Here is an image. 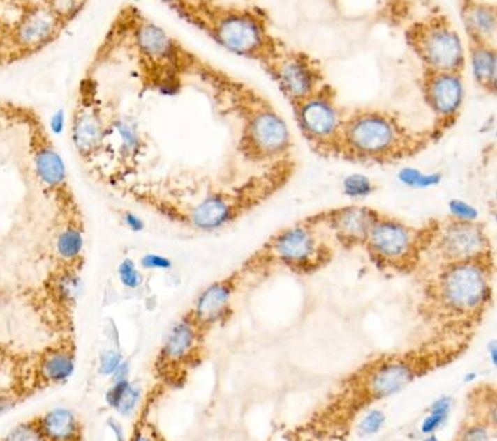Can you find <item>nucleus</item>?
Segmentation results:
<instances>
[{"mask_svg":"<svg viewBox=\"0 0 497 441\" xmlns=\"http://www.w3.org/2000/svg\"><path fill=\"white\" fill-rule=\"evenodd\" d=\"M436 139L431 129L414 130L389 111L359 108L345 118L339 157L393 163L417 155Z\"/></svg>","mask_w":497,"mask_h":441,"instance_id":"obj_6","label":"nucleus"},{"mask_svg":"<svg viewBox=\"0 0 497 441\" xmlns=\"http://www.w3.org/2000/svg\"><path fill=\"white\" fill-rule=\"evenodd\" d=\"M200 343V328L188 318L177 325L159 355V370L166 366L187 364L193 358Z\"/></svg>","mask_w":497,"mask_h":441,"instance_id":"obj_21","label":"nucleus"},{"mask_svg":"<svg viewBox=\"0 0 497 441\" xmlns=\"http://www.w3.org/2000/svg\"><path fill=\"white\" fill-rule=\"evenodd\" d=\"M459 17L468 40L496 45L497 7L487 0H459Z\"/></svg>","mask_w":497,"mask_h":441,"instance_id":"obj_19","label":"nucleus"},{"mask_svg":"<svg viewBox=\"0 0 497 441\" xmlns=\"http://www.w3.org/2000/svg\"><path fill=\"white\" fill-rule=\"evenodd\" d=\"M51 10H54L67 25L73 20L88 0H45Z\"/></svg>","mask_w":497,"mask_h":441,"instance_id":"obj_25","label":"nucleus"},{"mask_svg":"<svg viewBox=\"0 0 497 441\" xmlns=\"http://www.w3.org/2000/svg\"><path fill=\"white\" fill-rule=\"evenodd\" d=\"M383 421H384V418H383V415L380 412H372L363 423V428L368 432L376 431L378 427L381 426Z\"/></svg>","mask_w":497,"mask_h":441,"instance_id":"obj_27","label":"nucleus"},{"mask_svg":"<svg viewBox=\"0 0 497 441\" xmlns=\"http://www.w3.org/2000/svg\"><path fill=\"white\" fill-rule=\"evenodd\" d=\"M119 274L121 281L127 286L135 288L140 283V276L135 268V265L131 261H126L124 263H121L119 267Z\"/></svg>","mask_w":497,"mask_h":441,"instance_id":"obj_26","label":"nucleus"},{"mask_svg":"<svg viewBox=\"0 0 497 441\" xmlns=\"http://www.w3.org/2000/svg\"><path fill=\"white\" fill-rule=\"evenodd\" d=\"M159 1L165 3L166 6H169L171 10H174L177 8V7H178V6H179L180 3H181L183 0H159Z\"/></svg>","mask_w":497,"mask_h":441,"instance_id":"obj_29","label":"nucleus"},{"mask_svg":"<svg viewBox=\"0 0 497 441\" xmlns=\"http://www.w3.org/2000/svg\"><path fill=\"white\" fill-rule=\"evenodd\" d=\"M468 58L473 76L480 90L496 97L497 49L495 43L468 40Z\"/></svg>","mask_w":497,"mask_h":441,"instance_id":"obj_22","label":"nucleus"},{"mask_svg":"<svg viewBox=\"0 0 497 441\" xmlns=\"http://www.w3.org/2000/svg\"><path fill=\"white\" fill-rule=\"evenodd\" d=\"M38 430L51 440H77L82 436V428L76 417L63 409L47 412L40 419Z\"/></svg>","mask_w":497,"mask_h":441,"instance_id":"obj_23","label":"nucleus"},{"mask_svg":"<svg viewBox=\"0 0 497 441\" xmlns=\"http://www.w3.org/2000/svg\"><path fill=\"white\" fill-rule=\"evenodd\" d=\"M322 226L311 217L273 235L253 256V263L281 262L292 270H315L330 259L332 252L322 237Z\"/></svg>","mask_w":497,"mask_h":441,"instance_id":"obj_13","label":"nucleus"},{"mask_svg":"<svg viewBox=\"0 0 497 441\" xmlns=\"http://www.w3.org/2000/svg\"><path fill=\"white\" fill-rule=\"evenodd\" d=\"M260 65L276 82L290 105L307 98L327 84L324 69L318 59L285 43Z\"/></svg>","mask_w":497,"mask_h":441,"instance_id":"obj_14","label":"nucleus"},{"mask_svg":"<svg viewBox=\"0 0 497 441\" xmlns=\"http://www.w3.org/2000/svg\"><path fill=\"white\" fill-rule=\"evenodd\" d=\"M115 52L133 61L142 88L166 94L178 91L184 79H192L201 59L133 4L120 12L88 70L96 73Z\"/></svg>","mask_w":497,"mask_h":441,"instance_id":"obj_1","label":"nucleus"},{"mask_svg":"<svg viewBox=\"0 0 497 441\" xmlns=\"http://www.w3.org/2000/svg\"><path fill=\"white\" fill-rule=\"evenodd\" d=\"M174 10L222 49L259 64L283 45L273 33L268 16L256 7L221 0H183Z\"/></svg>","mask_w":497,"mask_h":441,"instance_id":"obj_5","label":"nucleus"},{"mask_svg":"<svg viewBox=\"0 0 497 441\" xmlns=\"http://www.w3.org/2000/svg\"><path fill=\"white\" fill-rule=\"evenodd\" d=\"M299 132L318 155L341 157L342 130L346 114L337 93L328 82L316 93L291 105Z\"/></svg>","mask_w":497,"mask_h":441,"instance_id":"obj_11","label":"nucleus"},{"mask_svg":"<svg viewBox=\"0 0 497 441\" xmlns=\"http://www.w3.org/2000/svg\"><path fill=\"white\" fill-rule=\"evenodd\" d=\"M38 116L40 115L33 108L0 99V132L12 127L24 125L27 127Z\"/></svg>","mask_w":497,"mask_h":441,"instance_id":"obj_24","label":"nucleus"},{"mask_svg":"<svg viewBox=\"0 0 497 441\" xmlns=\"http://www.w3.org/2000/svg\"><path fill=\"white\" fill-rule=\"evenodd\" d=\"M142 265H145V267H150V268H168V267H170V262L165 258L156 256V255H149V256L144 258Z\"/></svg>","mask_w":497,"mask_h":441,"instance_id":"obj_28","label":"nucleus"},{"mask_svg":"<svg viewBox=\"0 0 497 441\" xmlns=\"http://www.w3.org/2000/svg\"><path fill=\"white\" fill-rule=\"evenodd\" d=\"M235 289L234 277L231 280H222L209 286L200 295L195 310L188 318L199 327L205 330L216 323L226 313L231 295Z\"/></svg>","mask_w":497,"mask_h":441,"instance_id":"obj_20","label":"nucleus"},{"mask_svg":"<svg viewBox=\"0 0 497 441\" xmlns=\"http://www.w3.org/2000/svg\"><path fill=\"white\" fill-rule=\"evenodd\" d=\"M378 216L380 212L369 207L346 206L320 212L311 216V219L325 226L339 244L351 247L364 245L368 233Z\"/></svg>","mask_w":497,"mask_h":441,"instance_id":"obj_18","label":"nucleus"},{"mask_svg":"<svg viewBox=\"0 0 497 441\" xmlns=\"http://www.w3.org/2000/svg\"><path fill=\"white\" fill-rule=\"evenodd\" d=\"M192 79H199L219 111L237 123L238 151L242 157L251 163L265 166L288 159L292 148L291 132L269 99L202 58Z\"/></svg>","mask_w":497,"mask_h":441,"instance_id":"obj_2","label":"nucleus"},{"mask_svg":"<svg viewBox=\"0 0 497 441\" xmlns=\"http://www.w3.org/2000/svg\"><path fill=\"white\" fill-rule=\"evenodd\" d=\"M433 224L435 220H431L422 228H414L398 219L380 214L364 246L371 258L380 265L397 271H411L429 247Z\"/></svg>","mask_w":497,"mask_h":441,"instance_id":"obj_10","label":"nucleus"},{"mask_svg":"<svg viewBox=\"0 0 497 441\" xmlns=\"http://www.w3.org/2000/svg\"><path fill=\"white\" fill-rule=\"evenodd\" d=\"M459 349H420L405 354H389L367 363L351 375L318 418L327 423L348 424V421L371 402L378 401L401 391L417 376L438 367V363L452 361Z\"/></svg>","mask_w":497,"mask_h":441,"instance_id":"obj_4","label":"nucleus"},{"mask_svg":"<svg viewBox=\"0 0 497 441\" xmlns=\"http://www.w3.org/2000/svg\"><path fill=\"white\" fill-rule=\"evenodd\" d=\"M419 88L423 100L433 116L431 130L443 137L456 125L465 100L463 73L423 69Z\"/></svg>","mask_w":497,"mask_h":441,"instance_id":"obj_16","label":"nucleus"},{"mask_svg":"<svg viewBox=\"0 0 497 441\" xmlns=\"http://www.w3.org/2000/svg\"><path fill=\"white\" fill-rule=\"evenodd\" d=\"M96 73L87 70L76 91L71 116V139L80 157L94 162L107 146L110 118L101 98Z\"/></svg>","mask_w":497,"mask_h":441,"instance_id":"obj_12","label":"nucleus"},{"mask_svg":"<svg viewBox=\"0 0 497 441\" xmlns=\"http://www.w3.org/2000/svg\"><path fill=\"white\" fill-rule=\"evenodd\" d=\"M27 130L29 134L33 168L40 185L50 196L70 187L64 160L60 157L40 116L33 120Z\"/></svg>","mask_w":497,"mask_h":441,"instance_id":"obj_17","label":"nucleus"},{"mask_svg":"<svg viewBox=\"0 0 497 441\" xmlns=\"http://www.w3.org/2000/svg\"><path fill=\"white\" fill-rule=\"evenodd\" d=\"M491 265L492 259L441 265L426 291L427 314L461 328L479 320L491 300Z\"/></svg>","mask_w":497,"mask_h":441,"instance_id":"obj_7","label":"nucleus"},{"mask_svg":"<svg viewBox=\"0 0 497 441\" xmlns=\"http://www.w3.org/2000/svg\"><path fill=\"white\" fill-rule=\"evenodd\" d=\"M403 37L423 69L465 72L466 49L458 30L445 13L431 12L410 22Z\"/></svg>","mask_w":497,"mask_h":441,"instance_id":"obj_9","label":"nucleus"},{"mask_svg":"<svg viewBox=\"0 0 497 441\" xmlns=\"http://www.w3.org/2000/svg\"><path fill=\"white\" fill-rule=\"evenodd\" d=\"M428 250H433L443 265L492 259V246L484 226L462 216L435 220Z\"/></svg>","mask_w":497,"mask_h":441,"instance_id":"obj_15","label":"nucleus"},{"mask_svg":"<svg viewBox=\"0 0 497 441\" xmlns=\"http://www.w3.org/2000/svg\"><path fill=\"white\" fill-rule=\"evenodd\" d=\"M292 172V163L285 159L268 166L262 173L251 177L242 185L213 190L196 201L158 196L138 199L170 220L200 231H214L238 220L269 199L288 183Z\"/></svg>","mask_w":497,"mask_h":441,"instance_id":"obj_3","label":"nucleus"},{"mask_svg":"<svg viewBox=\"0 0 497 441\" xmlns=\"http://www.w3.org/2000/svg\"><path fill=\"white\" fill-rule=\"evenodd\" d=\"M66 26L45 0H0V68L46 49Z\"/></svg>","mask_w":497,"mask_h":441,"instance_id":"obj_8","label":"nucleus"}]
</instances>
